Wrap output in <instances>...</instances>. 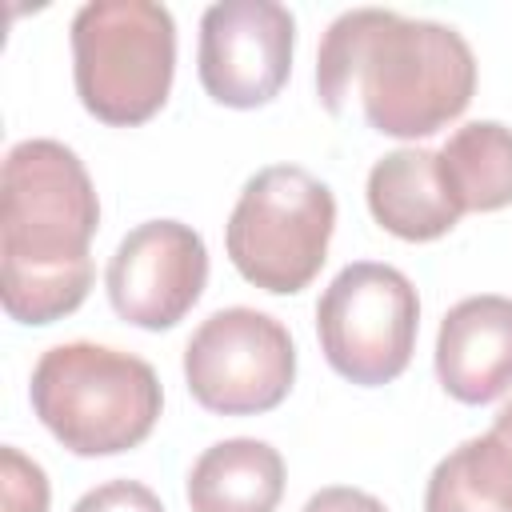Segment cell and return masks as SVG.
<instances>
[{
  "instance_id": "1",
  "label": "cell",
  "mask_w": 512,
  "mask_h": 512,
  "mask_svg": "<svg viewBox=\"0 0 512 512\" xmlns=\"http://www.w3.org/2000/svg\"><path fill=\"white\" fill-rule=\"evenodd\" d=\"M476 92L468 40L440 20H412L392 8L340 12L316 52V96L340 116L360 96L368 128L396 140L432 136L456 120Z\"/></svg>"
},
{
  "instance_id": "2",
  "label": "cell",
  "mask_w": 512,
  "mask_h": 512,
  "mask_svg": "<svg viewBox=\"0 0 512 512\" xmlns=\"http://www.w3.org/2000/svg\"><path fill=\"white\" fill-rule=\"evenodd\" d=\"M100 200L60 140H20L0 176V300L16 324H56L92 288Z\"/></svg>"
},
{
  "instance_id": "3",
  "label": "cell",
  "mask_w": 512,
  "mask_h": 512,
  "mask_svg": "<svg viewBox=\"0 0 512 512\" xmlns=\"http://www.w3.org/2000/svg\"><path fill=\"white\" fill-rule=\"evenodd\" d=\"M28 400L40 424L76 456H116L144 444L164 408L148 360L92 340L48 348L32 368Z\"/></svg>"
},
{
  "instance_id": "4",
  "label": "cell",
  "mask_w": 512,
  "mask_h": 512,
  "mask_svg": "<svg viewBox=\"0 0 512 512\" xmlns=\"http://www.w3.org/2000/svg\"><path fill=\"white\" fill-rule=\"evenodd\" d=\"M72 80L88 116L112 128L152 120L176 72V20L152 0H88L72 16Z\"/></svg>"
},
{
  "instance_id": "5",
  "label": "cell",
  "mask_w": 512,
  "mask_h": 512,
  "mask_svg": "<svg viewBox=\"0 0 512 512\" xmlns=\"http://www.w3.org/2000/svg\"><path fill=\"white\" fill-rule=\"evenodd\" d=\"M332 228V188L300 164H272L240 188L224 228V248L248 284L272 296H292L320 276Z\"/></svg>"
},
{
  "instance_id": "6",
  "label": "cell",
  "mask_w": 512,
  "mask_h": 512,
  "mask_svg": "<svg viewBox=\"0 0 512 512\" xmlns=\"http://www.w3.org/2000/svg\"><path fill=\"white\" fill-rule=\"evenodd\" d=\"M420 296L412 280L380 260L344 264L316 304V336L328 368L360 388L392 384L416 348Z\"/></svg>"
},
{
  "instance_id": "7",
  "label": "cell",
  "mask_w": 512,
  "mask_h": 512,
  "mask_svg": "<svg viewBox=\"0 0 512 512\" xmlns=\"http://www.w3.org/2000/svg\"><path fill=\"white\" fill-rule=\"evenodd\" d=\"M184 380L192 400L216 416H260L292 392L296 344L268 312L220 308L188 336Z\"/></svg>"
},
{
  "instance_id": "8",
  "label": "cell",
  "mask_w": 512,
  "mask_h": 512,
  "mask_svg": "<svg viewBox=\"0 0 512 512\" xmlns=\"http://www.w3.org/2000/svg\"><path fill=\"white\" fill-rule=\"evenodd\" d=\"M296 16L276 0H220L200 16L196 72L224 108H260L292 72Z\"/></svg>"
},
{
  "instance_id": "9",
  "label": "cell",
  "mask_w": 512,
  "mask_h": 512,
  "mask_svg": "<svg viewBox=\"0 0 512 512\" xmlns=\"http://www.w3.org/2000/svg\"><path fill=\"white\" fill-rule=\"evenodd\" d=\"M208 284L204 236L184 220H144L112 252L104 268L108 304L120 320L164 332L176 328Z\"/></svg>"
},
{
  "instance_id": "10",
  "label": "cell",
  "mask_w": 512,
  "mask_h": 512,
  "mask_svg": "<svg viewBox=\"0 0 512 512\" xmlns=\"http://www.w3.org/2000/svg\"><path fill=\"white\" fill-rule=\"evenodd\" d=\"M436 376L460 404H492L512 388V296H464L444 312Z\"/></svg>"
},
{
  "instance_id": "11",
  "label": "cell",
  "mask_w": 512,
  "mask_h": 512,
  "mask_svg": "<svg viewBox=\"0 0 512 512\" xmlns=\"http://www.w3.org/2000/svg\"><path fill=\"white\" fill-rule=\"evenodd\" d=\"M364 196L372 220L412 244L448 236L464 216L440 172V152L428 148H396L380 156L368 172Z\"/></svg>"
},
{
  "instance_id": "12",
  "label": "cell",
  "mask_w": 512,
  "mask_h": 512,
  "mask_svg": "<svg viewBox=\"0 0 512 512\" xmlns=\"http://www.w3.org/2000/svg\"><path fill=\"white\" fill-rule=\"evenodd\" d=\"M184 492L192 512H276L284 496V456L268 440H220L196 456Z\"/></svg>"
},
{
  "instance_id": "13",
  "label": "cell",
  "mask_w": 512,
  "mask_h": 512,
  "mask_svg": "<svg viewBox=\"0 0 512 512\" xmlns=\"http://www.w3.org/2000/svg\"><path fill=\"white\" fill-rule=\"evenodd\" d=\"M424 512H512V400L428 476Z\"/></svg>"
},
{
  "instance_id": "14",
  "label": "cell",
  "mask_w": 512,
  "mask_h": 512,
  "mask_svg": "<svg viewBox=\"0 0 512 512\" xmlns=\"http://www.w3.org/2000/svg\"><path fill=\"white\" fill-rule=\"evenodd\" d=\"M440 172L464 212H500L512 204V128L472 120L440 148Z\"/></svg>"
},
{
  "instance_id": "15",
  "label": "cell",
  "mask_w": 512,
  "mask_h": 512,
  "mask_svg": "<svg viewBox=\"0 0 512 512\" xmlns=\"http://www.w3.org/2000/svg\"><path fill=\"white\" fill-rule=\"evenodd\" d=\"M0 484H4V512H48L44 468L12 444L0 448Z\"/></svg>"
},
{
  "instance_id": "16",
  "label": "cell",
  "mask_w": 512,
  "mask_h": 512,
  "mask_svg": "<svg viewBox=\"0 0 512 512\" xmlns=\"http://www.w3.org/2000/svg\"><path fill=\"white\" fill-rule=\"evenodd\" d=\"M72 512H164L160 496L140 480H108L84 492Z\"/></svg>"
},
{
  "instance_id": "17",
  "label": "cell",
  "mask_w": 512,
  "mask_h": 512,
  "mask_svg": "<svg viewBox=\"0 0 512 512\" xmlns=\"http://www.w3.org/2000/svg\"><path fill=\"white\" fill-rule=\"evenodd\" d=\"M300 512H388V508H384V500H376L364 488L332 484V488H320L316 496H308V504Z\"/></svg>"
}]
</instances>
